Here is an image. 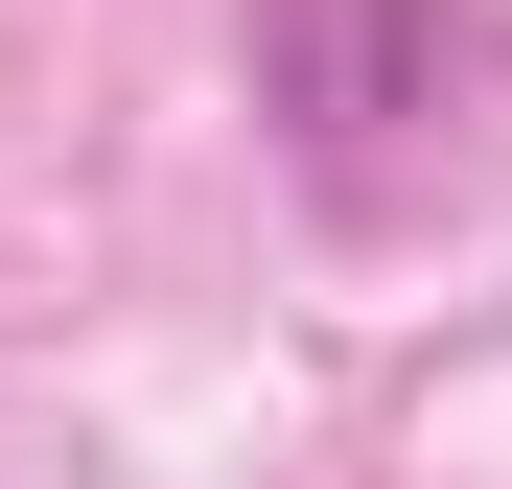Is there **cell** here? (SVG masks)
<instances>
[{
    "label": "cell",
    "mask_w": 512,
    "mask_h": 489,
    "mask_svg": "<svg viewBox=\"0 0 512 489\" xmlns=\"http://www.w3.org/2000/svg\"><path fill=\"white\" fill-rule=\"evenodd\" d=\"M443 94H489V24L466 0H256V117L280 140H396Z\"/></svg>",
    "instance_id": "1"
}]
</instances>
